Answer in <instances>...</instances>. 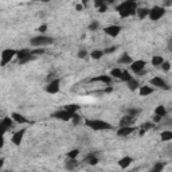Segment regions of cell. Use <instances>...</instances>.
Returning a JSON list of instances; mask_svg holds the SVG:
<instances>
[{
    "label": "cell",
    "instance_id": "obj_29",
    "mask_svg": "<svg viewBox=\"0 0 172 172\" xmlns=\"http://www.w3.org/2000/svg\"><path fill=\"white\" fill-rule=\"evenodd\" d=\"M128 85V87H129V90H132V92H134V90H137L140 87V83H139V81L137 79H134V78H132L129 81V82L126 83Z\"/></svg>",
    "mask_w": 172,
    "mask_h": 172
},
{
    "label": "cell",
    "instance_id": "obj_33",
    "mask_svg": "<svg viewBox=\"0 0 172 172\" xmlns=\"http://www.w3.org/2000/svg\"><path fill=\"white\" fill-rule=\"evenodd\" d=\"M79 155V151L78 149H71L70 152H67V159H77V156Z\"/></svg>",
    "mask_w": 172,
    "mask_h": 172
},
{
    "label": "cell",
    "instance_id": "obj_48",
    "mask_svg": "<svg viewBox=\"0 0 172 172\" xmlns=\"http://www.w3.org/2000/svg\"><path fill=\"white\" fill-rule=\"evenodd\" d=\"M168 49H170L171 51H172V42H170V45H168Z\"/></svg>",
    "mask_w": 172,
    "mask_h": 172
},
{
    "label": "cell",
    "instance_id": "obj_32",
    "mask_svg": "<svg viewBox=\"0 0 172 172\" xmlns=\"http://www.w3.org/2000/svg\"><path fill=\"white\" fill-rule=\"evenodd\" d=\"M132 78H133V77L129 74V71H126V70H123V75H121L120 81H123V82H126V83H128Z\"/></svg>",
    "mask_w": 172,
    "mask_h": 172
},
{
    "label": "cell",
    "instance_id": "obj_36",
    "mask_svg": "<svg viewBox=\"0 0 172 172\" xmlns=\"http://www.w3.org/2000/svg\"><path fill=\"white\" fill-rule=\"evenodd\" d=\"M140 112H141V110L136 109V108H130V109H128V114H129V116H132V117H136Z\"/></svg>",
    "mask_w": 172,
    "mask_h": 172
},
{
    "label": "cell",
    "instance_id": "obj_42",
    "mask_svg": "<svg viewBox=\"0 0 172 172\" xmlns=\"http://www.w3.org/2000/svg\"><path fill=\"white\" fill-rule=\"evenodd\" d=\"M117 50V46H113V47H108L106 50H104V53L105 54H112V53H114Z\"/></svg>",
    "mask_w": 172,
    "mask_h": 172
},
{
    "label": "cell",
    "instance_id": "obj_21",
    "mask_svg": "<svg viewBox=\"0 0 172 172\" xmlns=\"http://www.w3.org/2000/svg\"><path fill=\"white\" fill-rule=\"evenodd\" d=\"M77 167H78L77 159H67V161L65 163V168L67 171H73V170H75Z\"/></svg>",
    "mask_w": 172,
    "mask_h": 172
},
{
    "label": "cell",
    "instance_id": "obj_14",
    "mask_svg": "<svg viewBox=\"0 0 172 172\" xmlns=\"http://www.w3.org/2000/svg\"><path fill=\"white\" fill-rule=\"evenodd\" d=\"M136 129H137V128H134V126L120 128V129L117 130V136H120V137H126V136H129V134H132Z\"/></svg>",
    "mask_w": 172,
    "mask_h": 172
},
{
    "label": "cell",
    "instance_id": "obj_25",
    "mask_svg": "<svg viewBox=\"0 0 172 172\" xmlns=\"http://www.w3.org/2000/svg\"><path fill=\"white\" fill-rule=\"evenodd\" d=\"M79 108H81V106L78 105V104H69V105H65V106H63V109L73 114V113H77V112H78Z\"/></svg>",
    "mask_w": 172,
    "mask_h": 172
},
{
    "label": "cell",
    "instance_id": "obj_47",
    "mask_svg": "<svg viewBox=\"0 0 172 172\" xmlns=\"http://www.w3.org/2000/svg\"><path fill=\"white\" fill-rule=\"evenodd\" d=\"M77 9H78V11H82V5L78 4V5H77Z\"/></svg>",
    "mask_w": 172,
    "mask_h": 172
},
{
    "label": "cell",
    "instance_id": "obj_7",
    "mask_svg": "<svg viewBox=\"0 0 172 172\" xmlns=\"http://www.w3.org/2000/svg\"><path fill=\"white\" fill-rule=\"evenodd\" d=\"M18 55V51L13 49H5L3 50L2 53V66H5L8 62H11V59L13 58V57Z\"/></svg>",
    "mask_w": 172,
    "mask_h": 172
},
{
    "label": "cell",
    "instance_id": "obj_27",
    "mask_svg": "<svg viewBox=\"0 0 172 172\" xmlns=\"http://www.w3.org/2000/svg\"><path fill=\"white\" fill-rule=\"evenodd\" d=\"M160 139H161V141H164V143L171 141L172 140V130H163L160 134Z\"/></svg>",
    "mask_w": 172,
    "mask_h": 172
},
{
    "label": "cell",
    "instance_id": "obj_39",
    "mask_svg": "<svg viewBox=\"0 0 172 172\" xmlns=\"http://www.w3.org/2000/svg\"><path fill=\"white\" fill-rule=\"evenodd\" d=\"M151 128H153V123H151V121H149V123H145V124H143V125H141V129L145 130V132H147V130H149Z\"/></svg>",
    "mask_w": 172,
    "mask_h": 172
},
{
    "label": "cell",
    "instance_id": "obj_28",
    "mask_svg": "<svg viewBox=\"0 0 172 172\" xmlns=\"http://www.w3.org/2000/svg\"><path fill=\"white\" fill-rule=\"evenodd\" d=\"M155 114H156V116H160L161 119H163V117H166V116H167V109H166V106H163V105L156 106V109H155Z\"/></svg>",
    "mask_w": 172,
    "mask_h": 172
},
{
    "label": "cell",
    "instance_id": "obj_34",
    "mask_svg": "<svg viewBox=\"0 0 172 172\" xmlns=\"http://www.w3.org/2000/svg\"><path fill=\"white\" fill-rule=\"evenodd\" d=\"M87 28H89L90 31H97V30L100 28V23L97 22V20H93V22L89 24V27H87Z\"/></svg>",
    "mask_w": 172,
    "mask_h": 172
},
{
    "label": "cell",
    "instance_id": "obj_18",
    "mask_svg": "<svg viewBox=\"0 0 172 172\" xmlns=\"http://www.w3.org/2000/svg\"><path fill=\"white\" fill-rule=\"evenodd\" d=\"M92 82H102L105 83V85H110V82H112V77L110 75H98V77H94L92 78Z\"/></svg>",
    "mask_w": 172,
    "mask_h": 172
},
{
    "label": "cell",
    "instance_id": "obj_6",
    "mask_svg": "<svg viewBox=\"0 0 172 172\" xmlns=\"http://www.w3.org/2000/svg\"><path fill=\"white\" fill-rule=\"evenodd\" d=\"M46 93L49 94H57L60 90V78H54L49 82V85L46 86Z\"/></svg>",
    "mask_w": 172,
    "mask_h": 172
},
{
    "label": "cell",
    "instance_id": "obj_1",
    "mask_svg": "<svg viewBox=\"0 0 172 172\" xmlns=\"http://www.w3.org/2000/svg\"><path fill=\"white\" fill-rule=\"evenodd\" d=\"M116 9L119 11V15L124 19V18H129V16L137 13L139 7H137V3L134 0H125V2H123L121 4L117 5Z\"/></svg>",
    "mask_w": 172,
    "mask_h": 172
},
{
    "label": "cell",
    "instance_id": "obj_2",
    "mask_svg": "<svg viewBox=\"0 0 172 172\" xmlns=\"http://www.w3.org/2000/svg\"><path fill=\"white\" fill-rule=\"evenodd\" d=\"M85 125L93 130H110V129H113L112 124L106 123V121H102V120H97V119L86 120Z\"/></svg>",
    "mask_w": 172,
    "mask_h": 172
},
{
    "label": "cell",
    "instance_id": "obj_19",
    "mask_svg": "<svg viewBox=\"0 0 172 172\" xmlns=\"http://www.w3.org/2000/svg\"><path fill=\"white\" fill-rule=\"evenodd\" d=\"M119 63H120V65H132L133 59H132V57H130L128 53H124L123 55L119 58Z\"/></svg>",
    "mask_w": 172,
    "mask_h": 172
},
{
    "label": "cell",
    "instance_id": "obj_10",
    "mask_svg": "<svg viewBox=\"0 0 172 172\" xmlns=\"http://www.w3.org/2000/svg\"><path fill=\"white\" fill-rule=\"evenodd\" d=\"M24 134H26V129H19V130H16V132L12 134V137H11V143L13 144V145L19 147L20 144H22L23 139H24Z\"/></svg>",
    "mask_w": 172,
    "mask_h": 172
},
{
    "label": "cell",
    "instance_id": "obj_43",
    "mask_svg": "<svg viewBox=\"0 0 172 172\" xmlns=\"http://www.w3.org/2000/svg\"><path fill=\"white\" fill-rule=\"evenodd\" d=\"M106 9H108V4H105L104 7H101V8L98 9V12L100 13H104V12H106Z\"/></svg>",
    "mask_w": 172,
    "mask_h": 172
},
{
    "label": "cell",
    "instance_id": "obj_20",
    "mask_svg": "<svg viewBox=\"0 0 172 172\" xmlns=\"http://www.w3.org/2000/svg\"><path fill=\"white\" fill-rule=\"evenodd\" d=\"M85 161L87 164H90V166H97V164L100 163V159H98V156H97V153H90L85 157Z\"/></svg>",
    "mask_w": 172,
    "mask_h": 172
},
{
    "label": "cell",
    "instance_id": "obj_9",
    "mask_svg": "<svg viewBox=\"0 0 172 172\" xmlns=\"http://www.w3.org/2000/svg\"><path fill=\"white\" fill-rule=\"evenodd\" d=\"M104 31H105V34L108 36H110V38H117L121 32V27L119 24H112V26L105 27Z\"/></svg>",
    "mask_w": 172,
    "mask_h": 172
},
{
    "label": "cell",
    "instance_id": "obj_13",
    "mask_svg": "<svg viewBox=\"0 0 172 172\" xmlns=\"http://www.w3.org/2000/svg\"><path fill=\"white\" fill-rule=\"evenodd\" d=\"M136 121V117H132L129 114H125L123 119L120 120V128H125V126H133V123Z\"/></svg>",
    "mask_w": 172,
    "mask_h": 172
},
{
    "label": "cell",
    "instance_id": "obj_46",
    "mask_svg": "<svg viewBox=\"0 0 172 172\" xmlns=\"http://www.w3.org/2000/svg\"><path fill=\"white\" fill-rule=\"evenodd\" d=\"M46 30H47V26L46 24H43V26L39 27V32H46Z\"/></svg>",
    "mask_w": 172,
    "mask_h": 172
},
{
    "label": "cell",
    "instance_id": "obj_37",
    "mask_svg": "<svg viewBox=\"0 0 172 172\" xmlns=\"http://www.w3.org/2000/svg\"><path fill=\"white\" fill-rule=\"evenodd\" d=\"M161 70H163V71H166V73H168L171 70V63L168 62V60H164V63L161 65Z\"/></svg>",
    "mask_w": 172,
    "mask_h": 172
},
{
    "label": "cell",
    "instance_id": "obj_12",
    "mask_svg": "<svg viewBox=\"0 0 172 172\" xmlns=\"http://www.w3.org/2000/svg\"><path fill=\"white\" fill-rule=\"evenodd\" d=\"M13 121L11 117H4V119L2 120V123H0V129L3 130V133H5L8 129H12V126H13Z\"/></svg>",
    "mask_w": 172,
    "mask_h": 172
},
{
    "label": "cell",
    "instance_id": "obj_24",
    "mask_svg": "<svg viewBox=\"0 0 172 172\" xmlns=\"http://www.w3.org/2000/svg\"><path fill=\"white\" fill-rule=\"evenodd\" d=\"M151 63L153 65V67H161V65L164 63V58L161 55H155V57H152Z\"/></svg>",
    "mask_w": 172,
    "mask_h": 172
},
{
    "label": "cell",
    "instance_id": "obj_31",
    "mask_svg": "<svg viewBox=\"0 0 172 172\" xmlns=\"http://www.w3.org/2000/svg\"><path fill=\"white\" fill-rule=\"evenodd\" d=\"M104 55H105V53L101 51V50H93V51L90 53V57H92L93 59H101Z\"/></svg>",
    "mask_w": 172,
    "mask_h": 172
},
{
    "label": "cell",
    "instance_id": "obj_35",
    "mask_svg": "<svg viewBox=\"0 0 172 172\" xmlns=\"http://www.w3.org/2000/svg\"><path fill=\"white\" fill-rule=\"evenodd\" d=\"M71 123L74 124V125H78V124L81 123V116L78 113H73V117H71Z\"/></svg>",
    "mask_w": 172,
    "mask_h": 172
},
{
    "label": "cell",
    "instance_id": "obj_8",
    "mask_svg": "<svg viewBox=\"0 0 172 172\" xmlns=\"http://www.w3.org/2000/svg\"><path fill=\"white\" fill-rule=\"evenodd\" d=\"M51 117L55 120H59V121H71L73 114L65 109H59V110H57V112H54L51 114Z\"/></svg>",
    "mask_w": 172,
    "mask_h": 172
},
{
    "label": "cell",
    "instance_id": "obj_44",
    "mask_svg": "<svg viewBox=\"0 0 172 172\" xmlns=\"http://www.w3.org/2000/svg\"><path fill=\"white\" fill-rule=\"evenodd\" d=\"M160 121H161V117L160 116H156V114H155V116H153V123H160Z\"/></svg>",
    "mask_w": 172,
    "mask_h": 172
},
{
    "label": "cell",
    "instance_id": "obj_23",
    "mask_svg": "<svg viewBox=\"0 0 172 172\" xmlns=\"http://www.w3.org/2000/svg\"><path fill=\"white\" fill-rule=\"evenodd\" d=\"M137 16H139V19H145V18H148L149 16V9L148 8H145V7H140L139 9H137V13H136Z\"/></svg>",
    "mask_w": 172,
    "mask_h": 172
},
{
    "label": "cell",
    "instance_id": "obj_22",
    "mask_svg": "<svg viewBox=\"0 0 172 172\" xmlns=\"http://www.w3.org/2000/svg\"><path fill=\"white\" fill-rule=\"evenodd\" d=\"M153 93V87L151 86H147V85H143L140 86V96L141 97H145V96H151Z\"/></svg>",
    "mask_w": 172,
    "mask_h": 172
},
{
    "label": "cell",
    "instance_id": "obj_11",
    "mask_svg": "<svg viewBox=\"0 0 172 172\" xmlns=\"http://www.w3.org/2000/svg\"><path fill=\"white\" fill-rule=\"evenodd\" d=\"M151 85L157 87V89H163V90H168L170 89V86H168V83L164 81L161 77H153L152 79H151Z\"/></svg>",
    "mask_w": 172,
    "mask_h": 172
},
{
    "label": "cell",
    "instance_id": "obj_16",
    "mask_svg": "<svg viewBox=\"0 0 172 172\" xmlns=\"http://www.w3.org/2000/svg\"><path fill=\"white\" fill-rule=\"evenodd\" d=\"M132 161H133V157H130V156H124V157H121V159L119 160V166L120 168H123V170H125V168H128L132 164Z\"/></svg>",
    "mask_w": 172,
    "mask_h": 172
},
{
    "label": "cell",
    "instance_id": "obj_41",
    "mask_svg": "<svg viewBox=\"0 0 172 172\" xmlns=\"http://www.w3.org/2000/svg\"><path fill=\"white\" fill-rule=\"evenodd\" d=\"M106 4V3L105 2H104V0H97V2H94V7H96V8H101V7H104V5H105Z\"/></svg>",
    "mask_w": 172,
    "mask_h": 172
},
{
    "label": "cell",
    "instance_id": "obj_5",
    "mask_svg": "<svg viewBox=\"0 0 172 172\" xmlns=\"http://www.w3.org/2000/svg\"><path fill=\"white\" fill-rule=\"evenodd\" d=\"M145 65H147V62L143 59L133 60V63L130 65V70H132L134 74H137V75H143V74H145V71H144Z\"/></svg>",
    "mask_w": 172,
    "mask_h": 172
},
{
    "label": "cell",
    "instance_id": "obj_17",
    "mask_svg": "<svg viewBox=\"0 0 172 172\" xmlns=\"http://www.w3.org/2000/svg\"><path fill=\"white\" fill-rule=\"evenodd\" d=\"M11 119L15 121L16 124H27V123H30L28 120L26 119L23 114H20V113H16V112H13L12 114H11Z\"/></svg>",
    "mask_w": 172,
    "mask_h": 172
},
{
    "label": "cell",
    "instance_id": "obj_4",
    "mask_svg": "<svg viewBox=\"0 0 172 172\" xmlns=\"http://www.w3.org/2000/svg\"><path fill=\"white\" fill-rule=\"evenodd\" d=\"M164 13H166V8H164V7L155 5L149 9V16H148V18L152 20V22H157L159 19L163 18Z\"/></svg>",
    "mask_w": 172,
    "mask_h": 172
},
{
    "label": "cell",
    "instance_id": "obj_26",
    "mask_svg": "<svg viewBox=\"0 0 172 172\" xmlns=\"http://www.w3.org/2000/svg\"><path fill=\"white\" fill-rule=\"evenodd\" d=\"M164 167H166V163H164V161H157V163L153 164L152 170H151L149 172H163Z\"/></svg>",
    "mask_w": 172,
    "mask_h": 172
},
{
    "label": "cell",
    "instance_id": "obj_40",
    "mask_svg": "<svg viewBox=\"0 0 172 172\" xmlns=\"http://www.w3.org/2000/svg\"><path fill=\"white\" fill-rule=\"evenodd\" d=\"M31 54L34 57H36V55H42V54H45V49H35V50H32Z\"/></svg>",
    "mask_w": 172,
    "mask_h": 172
},
{
    "label": "cell",
    "instance_id": "obj_15",
    "mask_svg": "<svg viewBox=\"0 0 172 172\" xmlns=\"http://www.w3.org/2000/svg\"><path fill=\"white\" fill-rule=\"evenodd\" d=\"M18 59L19 60H23V59H28V58H35V57L31 54V50H28V49H22V50H19L18 51Z\"/></svg>",
    "mask_w": 172,
    "mask_h": 172
},
{
    "label": "cell",
    "instance_id": "obj_30",
    "mask_svg": "<svg viewBox=\"0 0 172 172\" xmlns=\"http://www.w3.org/2000/svg\"><path fill=\"white\" fill-rule=\"evenodd\" d=\"M112 78H121V75H123V70L119 69V67H116V69H112L110 70V74H109Z\"/></svg>",
    "mask_w": 172,
    "mask_h": 172
},
{
    "label": "cell",
    "instance_id": "obj_45",
    "mask_svg": "<svg viewBox=\"0 0 172 172\" xmlns=\"http://www.w3.org/2000/svg\"><path fill=\"white\" fill-rule=\"evenodd\" d=\"M112 92H113V87L112 86H108V87L104 89V93H112Z\"/></svg>",
    "mask_w": 172,
    "mask_h": 172
},
{
    "label": "cell",
    "instance_id": "obj_38",
    "mask_svg": "<svg viewBox=\"0 0 172 172\" xmlns=\"http://www.w3.org/2000/svg\"><path fill=\"white\" fill-rule=\"evenodd\" d=\"M77 55H78V58H81V59H85L86 57L89 55V53H87L85 49H81L79 51H78V54H77Z\"/></svg>",
    "mask_w": 172,
    "mask_h": 172
},
{
    "label": "cell",
    "instance_id": "obj_3",
    "mask_svg": "<svg viewBox=\"0 0 172 172\" xmlns=\"http://www.w3.org/2000/svg\"><path fill=\"white\" fill-rule=\"evenodd\" d=\"M32 47H36V49H43L45 46H50L54 43V39L50 38V36H46V35H38V36H34L30 40Z\"/></svg>",
    "mask_w": 172,
    "mask_h": 172
}]
</instances>
